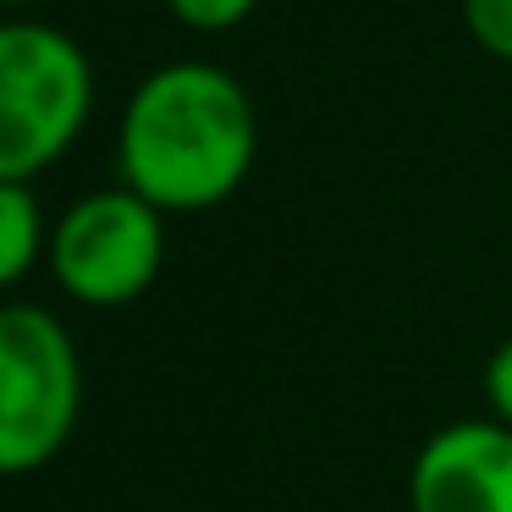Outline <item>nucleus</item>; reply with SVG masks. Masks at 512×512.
Segmentation results:
<instances>
[{"label":"nucleus","mask_w":512,"mask_h":512,"mask_svg":"<svg viewBox=\"0 0 512 512\" xmlns=\"http://www.w3.org/2000/svg\"><path fill=\"white\" fill-rule=\"evenodd\" d=\"M259 111L237 72L182 56L144 72L116 116V177L160 215H199L248 182Z\"/></svg>","instance_id":"obj_1"},{"label":"nucleus","mask_w":512,"mask_h":512,"mask_svg":"<svg viewBox=\"0 0 512 512\" xmlns=\"http://www.w3.org/2000/svg\"><path fill=\"white\" fill-rule=\"evenodd\" d=\"M94 116V61L45 17H0V182H34Z\"/></svg>","instance_id":"obj_2"},{"label":"nucleus","mask_w":512,"mask_h":512,"mask_svg":"<svg viewBox=\"0 0 512 512\" xmlns=\"http://www.w3.org/2000/svg\"><path fill=\"white\" fill-rule=\"evenodd\" d=\"M83 413V358L39 303H0V479L34 474L72 441Z\"/></svg>","instance_id":"obj_3"},{"label":"nucleus","mask_w":512,"mask_h":512,"mask_svg":"<svg viewBox=\"0 0 512 512\" xmlns=\"http://www.w3.org/2000/svg\"><path fill=\"white\" fill-rule=\"evenodd\" d=\"M56 287L83 309H122L155 287L166 265V215L127 182L94 188L50 221L45 254Z\"/></svg>","instance_id":"obj_4"},{"label":"nucleus","mask_w":512,"mask_h":512,"mask_svg":"<svg viewBox=\"0 0 512 512\" xmlns=\"http://www.w3.org/2000/svg\"><path fill=\"white\" fill-rule=\"evenodd\" d=\"M408 512H512L507 424L457 419L435 430L408 468Z\"/></svg>","instance_id":"obj_5"},{"label":"nucleus","mask_w":512,"mask_h":512,"mask_svg":"<svg viewBox=\"0 0 512 512\" xmlns=\"http://www.w3.org/2000/svg\"><path fill=\"white\" fill-rule=\"evenodd\" d=\"M50 254V221L34 182H0V292L17 287Z\"/></svg>","instance_id":"obj_6"},{"label":"nucleus","mask_w":512,"mask_h":512,"mask_svg":"<svg viewBox=\"0 0 512 512\" xmlns=\"http://www.w3.org/2000/svg\"><path fill=\"white\" fill-rule=\"evenodd\" d=\"M463 28L490 61L512 67V0H457Z\"/></svg>","instance_id":"obj_7"},{"label":"nucleus","mask_w":512,"mask_h":512,"mask_svg":"<svg viewBox=\"0 0 512 512\" xmlns=\"http://www.w3.org/2000/svg\"><path fill=\"white\" fill-rule=\"evenodd\" d=\"M188 34H232L259 12V0H160Z\"/></svg>","instance_id":"obj_8"},{"label":"nucleus","mask_w":512,"mask_h":512,"mask_svg":"<svg viewBox=\"0 0 512 512\" xmlns=\"http://www.w3.org/2000/svg\"><path fill=\"white\" fill-rule=\"evenodd\" d=\"M485 408H490V419H501L512 430V336L496 347V353L485 358Z\"/></svg>","instance_id":"obj_9"},{"label":"nucleus","mask_w":512,"mask_h":512,"mask_svg":"<svg viewBox=\"0 0 512 512\" xmlns=\"http://www.w3.org/2000/svg\"><path fill=\"white\" fill-rule=\"evenodd\" d=\"M39 6H50V0H0V17H34Z\"/></svg>","instance_id":"obj_10"}]
</instances>
